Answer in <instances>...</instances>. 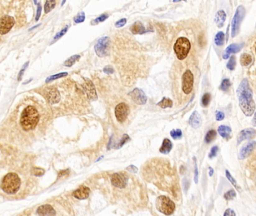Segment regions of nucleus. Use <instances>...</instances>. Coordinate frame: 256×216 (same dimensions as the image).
Masks as SVG:
<instances>
[{"mask_svg": "<svg viewBox=\"0 0 256 216\" xmlns=\"http://www.w3.org/2000/svg\"><path fill=\"white\" fill-rule=\"evenodd\" d=\"M18 216H74V214L70 203L60 197L26 209Z\"/></svg>", "mask_w": 256, "mask_h": 216, "instance_id": "nucleus-1", "label": "nucleus"}, {"mask_svg": "<svg viewBox=\"0 0 256 216\" xmlns=\"http://www.w3.org/2000/svg\"><path fill=\"white\" fill-rule=\"evenodd\" d=\"M239 99L240 108L246 117H251L255 110V104L252 97V92L249 83L246 79H243L237 90Z\"/></svg>", "mask_w": 256, "mask_h": 216, "instance_id": "nucleus-2", "label": "nucleus"}, {"mask_svg": "<svg viewBox=\"0 0 256 216\" xmlns=\"http://www.w3.org/2000/svg\"><path fill=\"white\" fill-rule=\"evenodd\" d=\"M39 114L34 107L29 106L23 110L21 114L20 123L25 131L33 130L39 121Z\"/></svg>", "mask_w": 256, "mask_h": 216, "instance_id": "nucleus-3", "label": "nucleus"}, {"mask_svg": "<svg viewBox=\"0 0 256 216\" xmlns=\"http://www.w3.org/2000/svg\"><path fill=\"white\" fill-rule=\"evenodd\" d=\"M191 49V44L189 39L185 37H180L177 40L174 46L176 56L179 60H184L188 56Z\"/></svg>", "mask_w": 256, "mask_h": 216, "instance_id": "nucleus-4", "label": "nucleus"}, {"mask_svg": "<svg viewBox=\"0 0 256 216\" xmlns=\"http://www.w3.org/2000/svg\"><path fill=\"white\" fill-rule=\"evenodd\" d=\"M156 206L159 212L165 215H172L176 209L174 201L164 195L157 197L156 200Z\"/></svg>", "mask_w": 256, "mask_h": 216, "instance_id": "nucleus-5", "label": "nucleus"}, {"mask_svg": "<svg viewBox=\"0 0 256 216\" xmlns=\"http://www.w3.org/2000/svg\"><path fill=\"white\" fill-rule=\"evenodd\" d=\"M245 12H246V10H245L244 7L242 6V5H240V6H239L237 8V11H236L231 23L232 38H235L237 35V33H238L240 26L241 22H242L243 17L245 16Z\"/></svg>", "mask_w": 256, "mask_h": 216, "instance_id": "nucleus-6", "label": "nucleus"}, {"mask_svg": "<svg viewBox=\"0 0 256 216\" xmlns=\"http://www.w3.org/2000/svg\"><path fill=\"white\" fill-rule=\"evenodd\" d=\"M110 39L109 37L105 36L98 40L95 45V51L99 57H105L109 54L110 45Z\"/></svg>", "mask_w": 256, "mask_h": 216, "instance_id": "nucleus-7", "label": "nucleus"}, {"mask_svg": "<svg viewBox=\"0 0 256 216\" xmlns=\"http://www.w3.org/2000/svg\"><path fill=\"white\" fill-rule=\"evenodd\" d=\"M194 86V76L191 71L187 70L183 74L182 90L186 95L192 92Z\"/></svg>", "mask_w": 256, "mask_h": 216, "instance_id": "nucleus-8", "label": "nucleus"}, {"mask_svg": "<svg viewBox=\"0 0 256 216\" xmlns=\"http://www.w3.org/2000/svg\"><path fill=\"white\" fill-rule=\"evenodd\" d=\"M111 184L118 188H124L127 186L128 177L125 173H115L111 176Z\"/></svg>", "mask_w": 256, "mask_h": 216, "instance_id": "nucleus-9", "label": "nucleus"}, {"mask_svg": "<svg viewBox=\"0 0 256 216\" xmlns=\"http://www.w3.org/2000/svg\"><path fill=\"white\" fill-rule=\"evenodd\" d=\"M15 21L14 17L8 15L2 16L0 18V34L5 35L14 26Z\"/></svg>", "mask_w": 256, "mask_h": 216, "instance_id": "nucleus-10", "label": "nucleus"}, {"mask_svg": "<svg viewBox=\"0 0 256 216\" xmlns=\"http://www.w3.org/2000/svg\"><path fill=\"white\" fill-rule=\"evenodd\" d=\"M128 95H130L132 101L137 104H145L147 103V97L145 95L143 91L140 90L138 88H136L134 90H132Z\"/></svg>", "mask_w": 256, "mask_h": 216, "instance_id": "nucleus-11", "label": "nucleus"}, {"mask_svg": "<svg viewBox=\"0 0 256 216\" xmlns=\"http://www.w3.org/2000/svg\"><path fill=\"white\" fill-rule=\"evenodd\" d=\"M128 115V107L125 103H119L115 108V116L117 121L123 122L126 120Z\"/></svg>", "mask_w": 256, "mask_h": 216, "instance_id": "nucleus-12", "label": "nucleus"}, {"mask_svg": "<svg viewBox=\"0 0 256 216\" xmlns=\"http://www.w3.org/2000/svg\"><path fill=\"white\" fill-rule=\"evenodd\" d=\"M44 97L50 104H57L60 101V94L55 87H49L44 92Z\"/></svg>", "mask_w": 256, "mask_h": 216, "instance_id": "nucleus-13", "label": "nucleus"}, {"mask_svg": "<svg viewBox=\"0 0 256 216\" xmlns=\"http://www.w3.org/2000/svg\"><path fill=\"white\" fill-rule=\"evenodd\" d=\"M255 144H256L255 141H252V142L249 143L246 145V146H243L239 152L238 159H240V160L246 159V158H248L249 156L251 155L252 152L254 151V149H255Z\"/></svg>", "mask_w": 256, "mask_h": 216, "instance_id": "nucleus-14", "label": "nucleus"}, {"mask_svg": "<svg viewBox=\"0 0 256 216\" xmlns=\"http://www.w3.org/2000/svg\"><path fill=\"white\" fill-rule=\"evenodd\" d=\"M83 87H84L85 92H86V95L89 99L93 100V101L97 99V94H96L95 86H94V84L90 80H85V83Z\"/></svg>", "mask_w": 256, "mask_h": 216, "instance_id": "nucleus-15", "label": "nucleus"}, {"mask_svg": "<svg viewBox=\"0 0 256 216\" xmlns=\"http://www.w3.org/2000/svg\"><path fill=\"white\" fill-rule=\"evenodd\" d=\"M244 46V44L241 43V44H231L227 48L225 51L223 52L222 54V57L224 59H227L229 58V56H230V54L232 53H236L239 52L241 49L243 48V47Z\"/></svg>", "mask_w": 256, "mask_h": 216, "instance_id": "nucleus-16", "label": "nucleus"}, {"mask_svg": "<svg viewBox=\"0 0 256 216\" xmlns=\"http://www.w3.org/2000/svg\"><path fill=\"white\" fill-rule=\"evenodd\" d=\"M255 136V130L254 128H246L241 131L240 132L238 137H237V144H240L241 142L246 140H249L253 138Z\"/></svg>", "mask_w": 256, "mask_h": 216, "instance_id": "nucleus-17", "label": "nucleus"}, {"mask_svg": "<svg viewBox=\"0 0 256 216\" xmlns=\"http://www.w3.org/2000/svg\"><path fill=\"white\" fill-rule=\"evenodd\" d=\"M90 194V189L88 187L82 186L73 192V196L78 200H85L88 198Z\"/></svg>", "mask_w": 256, "mask_h": 216, "instance_id": "nucleus-18", "label": "nucleus"}, {"mask_svg": "<svg viewBox=\"0 0 256 216\" xmlns=\"http://www.w3.org/2000/svg\"><path fill=\"white\" fill-rule=\"evenodd\" d=\"M189 123L193 128H198L201 125V119L198 112L194 111L189 118Z\"/></svg>", "mask_w": 256, "mask_h": 216, "instance_id": "nucleus-19", "label": "nucleus"}, {"mask_svg": "<svg viewBox=\"0 0 256 216\" xmlns=\"http://www.w3.org/2000/svg\"><path fill=\"white\" fill-rule=\"evenodd\" d=\"M131 32L134 35H142V34L147 32L148 30H146V28L141 22H136L131 27Z\"/></svg>", "mask_w": 256, "mask_h": 216, "instance_id": "nucleus-20", "label": "nucleus"}, {"mask_svg": "<svg viewBox=\"0 0 256 216\" xmlns=\"http://www.w3.org/2000/svg\"><path fill=\"white\" fill-rule=\"evenodd\" d=\"M172 148H173V143H172L169 139L165 138L163 140L162 145H161L160 149H159V152L161 153L164 154V155H167V154H168L171 151Z\"/></svg>", "mask_w": 256, "mask_h": 216, "instance_id": "nucleus-21", "label": "nucleus"}, {"mask_svg": "<svg viewBox=\"0 0 256 216\" xmlns=\"http://www.w3.org/2000/svg\"><path fill=\"white\" fill-rule=\"evenodd\" d=\"M218 132H219V135L224 139L228 140L231 137V132L232 130L230 127L226 126H220L218 128Z\"/></svg>", "mask_w": 256, "mask_h": 216, "instance_id": "nucleus-22", "label": "nucleus"}, {"mask_svg": "<svg viewBox=\"0 0 256 216\" xmlns=\"http://www.w3.org/2000/svg\"><path fill=\"white\" fill-rule=\"evenodd\" d=\"M226 21V14L224 11H219L216 14L215 23L219 28H221Z\"/></svg>", "mask_w": 256, "mask_h": 216, "instance_id": "nucleus-23", "label": "nucleus"}, {"mask_svg": "<svg viewBox=\"0 0 256 216\" xmlns=\"http://www.w3.org/2000/svg\"><path fill=\"white\" fill-rule=\"evenodd\" d=\"M252 61V56L249 55V54L247 53H243L241 55L240 59V64L243 65V66H248L251 64Z\"/></svg>", "mask_w": 256, "mask_h": 216, "instance_id": "nucleus-24", "label": "nucleus"}, {"mask_svg": "<svg viewBox=\"0 0 256 216\" xmlns=\"http://www.w3.org/2000/svg\"><path fill=\"white\" fill-rule=\"evenodd\" d=\"M157 105L162 109L172 108V106H173V101L170 99H168V98H163V99H161V101L158 103Z\"/></svg>", "mask_w": 256, "mask_h": 216, "instance_id": "nucleus-25", "label": "nucleus"}, {"mask_svg": "<svg viewBox=\"0 0 256 216\" xmlns=\"http://www.w3.org/2000/svg\"><path fill=\"white\" fill-rule=\"evenodd\" d=\"M214 41H215L216 45L217 46H222L224 44V41H225V34L223 32H219L215 36V39H214Z\"/></svg>", "mask_w": 256, "mask_h": 216, "instance_id": "nucleus-26", "label": "nucleus"}, {"mask_svg": "<svg viewBox=\"0 0 256 216\" xmlns=\"http://www.w3.org/2000/svg\"><path fill=\"white\" fill-rule=\"evenodd\" d=\"M216 137V131L210 130L207 133L206 136H205V138H204L205 143H210L212 141H213L214 140H215Z\"/></svg>", "mask_w": 256, "mask_h": 216, "instance_id": "nucleus-27", "label": "nucleus"}, {"mask_svg": "<svg viewBox=\"0 0 256 216\" xmlns=\"http://www.w3.org/2000/svg\"><path fill=\"white\" fill-rule=\"evenodd\" d=\"M80 59H81V56L80 55H74V56H71L69 59H67V60L65 62V63H64L65 66H66V67L72 66V65H73L76 62L78 61Z\"/></svg>", "mask_w": 256, "mask_h": 216, "instance_id": "nucleus-28", "label": "nucleus"}, {"mask_svg": "<svg viewBox=\"0 0 256 216\" xmlns=\"http://www.w3.org/2000/svg\"><path fill=\"white\" fill-rule=\"evenodd\" d=\"M129 140H130V137H128V135H127V134H124V135L123 136V137H122L121 140L119 141V143H117L116 146H114L113 148L116 149H120L121 147L123 146L124 144H126V143L128 142Z\"/></svg>", "mask_w": 256, "mask_h": 216, "instance_id": "nucleus-29", "label": "nucleus"}, {"mask_svg": "<svg viewBox=\"0 0 256 216\" xmlns=\"http://www.w3.org/2000/svg\"><path fill=\"white\" fill-rule=\"evenodd\" d=\"M56 2L55 1H46L44 4V12L46 14L49 13L52 9L55 8Z\"/></svg>", "mask_w": 256, "mask_h": 216, "instance_id": "nucleus-30", "label": "nucleus"}, {"mask_svg": "<svg viewBox=\"0 0 256 216\" xmlns=\"http://www.w3.org/2000/svg\"><path fill=\"white\" fill-rule=\"evenodd\" d=\"M230 86H231V83H230V80L228 79V78H226V79H224L221 81L219 88L222 91H227L230 88Z\"/></svg>", "mask_w": 256, "mask_h": 216, "instance_id": "nucleus-31", "label": "nucleus"}, {"mask_svg": "<svg viewBox=\"0 0 256 216\" xmlns=\"http://www.w3.org/2000/svg\"><path fill=\"white\" fill-rule=\"evenodd\" d=\"M67 75H68V73H67V72H62V73H59L57 74H54V75H52V76H50V77L47 78L46 83L50 82V81L54 80L59 79V78L66 77Z\"/></svg>", "mask_w": 256, "mask_h": 216, "instance_id": "nucleus-32", "label": "nucleus"}, {"mask_svg": "<svg viewBox=\"0 0 256 216\" xmlns=\"http://www.w3.org/2000/svg\"><path fill=\"white\" fill-rule=\"evenodd\" d=\"M170 136L172 137V138L174 140H177V139H180L183 136L182 131L180 129H174L170 131Z\"/></svg>", "mask_w": 256, "mask_h": 216, "instance_id": "nucleus-33", "label": "nucleus"}, {"mask_svg": "<svg viewBox=\"0 0 256 216\" xmlns=\"http://www.w3.org/2000/svg\"><path fill=\"white\" fill-rule=\"evenodd\" d=\"M210 93H205L203 95L202 99H201V105L204 108H207L210 104Z\"/></svg>", "mask_w": 256, "mask_h": 216, "instance_id": "nucleus-34", "label": "nucleus"}, {"mask_svg": "<svg viewBox=\"0 0 256 216\" xmlns=\"http://www.w3.org/2000/svg\"><path fill=\"white\" fill-rule=\"evenodd\" d=\"M68 26H65L64 29H63V30L60 31V32H58L57 35H55V37H54V40H53L51 44H54V42H56V41H57L58 39H59L61 37H63V36L67 32V31H68Z\"/></svg>", "mask_w": 256, "mask_h": 216, "instance_id": "nucleus-35", "label": "nucleus"}, {"mask_svg": "<svg viewBox=\"0 0 256 216\" xmlns=\"http://www.w3.org/2000/svg\"><path fill=\"white\" fill-rule=\"evenodd\" d=\"M236 195H237V194H236L235 191L234 189H231L229 190L228 192H226V193L225 194L224 197L226 200H230L235 198Z\"/></svg>", "mask_w": 256, "mask_h": 216, "instance_id": "nucleus-36", "label": "nucleus"}, {"mask_svg": "<svg viewBox=\"0 0 256 216\" xmlns=\"http://www.w3.org/2000/svg\"><path fill=\"white\" fill-rule=\"evenodd\" d=\"M235 66H236L235 56H232L230 58V59H229V61H228V64H227V68H228L230 71H233L235 68Z\"/></svg>", "mask_w": 256, "mask_h": 216, "instance_id": "nucleus-37", "label": "nucleus"}, {"mask_svg": "<svg viewBox=\"0 0 256 216\" xmlns=\"http://www.w3.org/2000/svg\"><path fill=\"white\" fill-rule=\"evenodd\" d=\"M74 23H83L85 21V14L84 12H80V13L74 17Z\"/></svg>", "mask_w": 256, "mask_h": 216, "instance_id": "nucleus-38", "label": "nucleus"}, {"mask_svg": "<svg viewBox=\"0 0 256 216\" xmlns=\"http://www.w3.org/2000/svg\"><path fill=\"white\" fill-rule=\"evenodd\" d=\"M32 173L35 177H41L44 173V170L40 168H33L32 169Z\"/></svg>", "mask_w": 256, "mask_h": 216, "instance_id": "nucleus-39", "label": "nucleus"}, {"mask_svg": "<svg viewBox=\"0 0 256 216\" xmlns=\"http://www.w3.org/2000/svg\"><path fill=\"white\" fill-rule=\"evenodd\" d=\"M108 14H101V16H99V17H97L95 20H94V21L92 22V24L95 25V24H97V23H101V22L105 21V20L108 19Z\"/></svg>", "mask_w": 256, "mask_h": 216, "instance_id": "nucleus-40", "label": "nucleus"}, {"mask_svg": "<svg viewBox=\"0 0 256 216\" xmlns=\"http://www.w3.org/2000/svg\"><path fill=\"white\" fill-rule=\"evenodd\" d=\"M226 174L227 179H228V180H229L230 182L231 183V184L233 185V186H235V188H238V186H237V182H236V180L235 179V178L232 177V176L230 175V172L228 171V170H226Z\"/></svg>", "mask_w": 256, "mask_h": 216, "instance_id": "nucleus-41", "label": "nucleus"}, {"mask_svg": "<svg viewBox=\"0 0 256 216\" xmlns=\"http://www.w3.org/2000/svg\"><path fill=\"white\" fill-rule=\"evenodd\" d=\"M218 151H219V147L217 146H214L212 147L210 154H209V158H210V159H213V158L216 157L217 155Z\"/></svg>", "mask_w": 256, "mask_h": 216, "instance_id": "nucleus-42", "label": "nucleus"}, {"mask_svg": "<svg viewBox=\"0 0 256 216\" xmlns=\"http://www.w3.org/2000/svg\"><path fill=\"white\" fill-rule=\"evenodd\" d=\"M29 63H30V62H26L24 64V65H23V68H21V70L20 71L19 74H18V79H17L18 81L21 80L22 77H23V74H24V71H26V69L27 68V67H28Z\"/></svg>", "mask_w": 256, "mask_h": 216, "instance_id": "nucleus-43", "label": "nucleus"}, {"mask_svg": "<svg viewBox=\"0 0 256 216\" xmlns=\"http://www.w3.org/2000/svg\"><path fill=\"white\" fill-rule=\"evenodd\" d=\"M126 18H123V19L119 20V21H117L115 23V26L117 27V28H120V27H123L125 25H126Z\"/></svg>", "mask_w": 256, "mask_h": 216, "instance_id": "nucleus-44", "label": "nucleus"}, {"mask_svg": "<svg viewBox=\"0 0 256 216\" xmlns=\"http://www.w3.org/2000/svg\"><path fill=\"white\" fill-rule=\"evenodd\" d=\"M216 119L217 121H221L225 119V114L223 112L216 111Z\"/></svg>", "mask_w": 256, "mask_h": 216, "instance_id": "nucleus-45", "label": "nucleus"}, {"mask_svg": "<svg viewBox=\"0 0 256 216\" xmlns=\"http://www.w3.org/2000/svg\"><path fill=\"white\" fill-rule=\"evenodd\" d=\"M103 71H104L105 74H114V69L113 68H112L111 66H110V65H108V66L105 67L104 69H103Z\"/></svg>", "mask_w": 256, "mask_h": 216, "instance_id": "nucleus-46", "label": "nucleus"}, {"mask_svg": "<svg viewBox=\"0 0 256 216\" xmlns=\"http://www.w3.org/2000/svg\"><path fill=\"white\" fill-rule=\"evenodd\" d=\"M41 10H42V8H41V4H39V5H38V8H37V12H36V17H35L36 21H38L39 20V17L41 14Z\"/></svg>", "mask_w": 256, "mask_h": 216, "instance_id": "nucleus-47", "label": "nucleus"}, {"mask_svg": "<svg viewBox=\"0 0 256 216\" xmlns=\"http://www.w3.org/2000/svg\"><path fill=\"white\" fill-rule=\"evenodd\" d=\"M194 180H195V182L196 184L198 182V170L197 164L196 163H195V177H194Z\"/></svg>", "mask_w": 256, "mask_h": 216, "instance_id": "nucleus-48", "label": "nucleus"}, {"mask_svg": "<svg viewBox=\"0 0 256 216\" xmlns=\"http://www.w3.org/2000/svg\"><path fill=\"white\" fill-rule=\"evenodd\" d=\"M224 216H236V214L234 210L230 209H228L225 212Z\"/></svg>", "mask_w": 256, "mask_h": 216, "instance_id": "nucleus-49", "label": "nucleus"}, {"mask_svg": "<svg viewBox=\"0 0 256 216\" xmlns=\"http://www.w3.org/2000/svg\"><path fill=\"white\" fill-rule=\"evenodd\" d=\"M127 170H128V171H130L131 173H136L137 172V167H135V165H130V166H128V168H127Z\"/></svg>", "mask_w": 256, "mask_h": 216, "instance_id": "nucleus-50", "label": "nucleus"}, {"mask_svg": "<svg viewBox=\"0 0 256 216\" xmlns=\"http://www.w3.org/2000/svg\"><path fill=\"white\" fill-rule=\"evenodd\" d=\"M209 170H210V172H209V174H210V177H212V176H213V173H214L213 169L211 167H210V168H209Z\"/></svg>", "mask_w": 256, "mask_h": 216, "instance_id": "nucleus-51", "label": "nucleus"}, {"mask_svg": "<svg viewBox=\"0 0 256 216\" xmlns=\"http://www.w3.org/2000/svg\"><path fill=\"white\" fill-rule=\"evenodd\" d=\"M40 26V24H39V25H38V26H34V27H32V28H31V29H30V30H34V29H35V28H36V27H38V26Z\"/></svg>", "mask_w": 256, "mask_h": 216, "instance_id": "nucleus-52", "label": "nucleus"}, {"mask_svg": "<svg viewBox=\"0 0 256 216\" xmlns=\"http://www.w3.org/2000/svg\"><path fill=\"white\" fill-rule=\"evenodd\" d=\"M31 80H32V79H30V80H28V81H26V83H24V84H26V83H30V81H31Z\"/></svg>", "mask_w": 256, "mask_h": 216, "instance_id": "nucleus-53", "label": "nucleus"}]
</instances>
